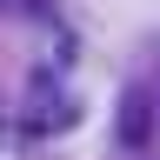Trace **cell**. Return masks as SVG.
<instances>
[{"label":"cell","mask_w":160,"mask_h":160,"mask_svg":"<svg viewBox=\"0 0 160 160\" xmlns=\"http://www.w3.org/2000/svg\"><path fill=\"white\" fill-rule=\"evenodd\" d=\"M147 120H153V100L147 93H127V100H120V140H127V147L147 140Z\"/></svg>","instance_id":"cell-1"}]
</instances>
